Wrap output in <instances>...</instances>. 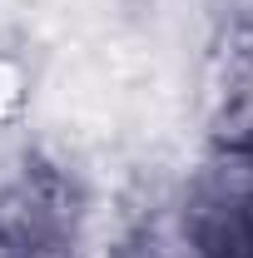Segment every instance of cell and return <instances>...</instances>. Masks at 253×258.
Listing matches in <instances>:
<instances>
[{
	"label": "cell",
	"mask_w": 253,
	"mask_h": 258,
	"mask_svg": "<svg viewBox=\"0 0 253 258\" xmlns=\"http://www.w3.org/2000/svg\"><path fill=\"white\" fill-rule=\"evenodd\" d=\"M20 99H25V80H20V70L10 60H0V124L20 109Z\"/></svg>",
	"instance_id": "obj_1"
}]
</instances>
